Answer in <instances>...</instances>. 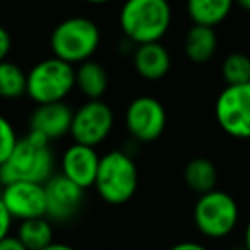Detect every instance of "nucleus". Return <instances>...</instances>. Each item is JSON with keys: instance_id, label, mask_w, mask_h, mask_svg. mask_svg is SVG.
Listing matches in <instances>:
<instances>
[{"instance_id": "16", "label": "nucleus", "mask_w": 250, "mask_h": 250, "mask_svg": "<svg viewBox=\"0 0 250 250\" xmlns=\"http://www.w3.org/2000/svg\"><path fill=\"white\" fill-rule=\"evenodd\" d=\"M233 4L235 0H187L185 9L194 24L214 28L228 18Z\"/></svg>"}, {"instance_id": "21", "label": "nucleus", "mask_w": 250, "mask_h": 250, "mask_svg": "<svg viewBox=\"0 0 250 250\" xmlns=\"http://www.w3.org/2000/svg\"><path fill=\"white\" fill-rule=\"evenodd\" d=\"M221 76L226 86H238L250 83V57L242 52H233L223 60Z\"/></svg>"}, {"instance_id": "18", "label": "nucleus", "mask_w": 250, "mask_h": 250, "mask_svg": "<svg viewBox=\"0 0 250 250\" xmlns=\"http://www.w3.org/2000/svg\"><path fill=\"white\" fill-rule=\"evenodd\" d=\"M184 178L192 192L202 195L214 190L218 184V170L208 158H194L184 170Z\"/></svg>"}, {"instance_id": "33", "label": "nucleus", "mask_w": 250, "mask_h": 250, "mask_svg": "<svg viewBox=\"0 0 250 250\" xmlns=\"http://www.w3.org/2000/svg\"><path fill=\"white\" fill-rule=\"evenodd\" d=\"M0 192H2V185H0Z\"/></svg>"}, {"instance_id": "20", "label": "nucleus", "mask_w": 250, "mask_h": 250, "mask_svg": "<svg viewBox=\"0 0 250 250\" xmlns=\"http://www.w3.org/2000/svg\"><path fill=\"white\" fill-rule=\"evenodd\" d=\"M28 74L14 62H0V98L2 100H19L26 94Z\"/></svg>"}, {"instance_id": "25", "label": "nucleus", "mask_w": 250, "mask_h": 250, "mask_svg": "<svg viewBox=\"0 0 250 250\" xmlns=\"http://www.w3.org/2000/svg\"><path fill=\"white\" fill-rule=\"evenodd\" d=\"M0 250H28L16 235H9L0 242Z\"/></svg>"}, {"instance_id": "4", "label": "nucleus", "mask_w": 250, "mask_h": 250, "mask_svg": "<svg viewBox=\"0 0 250 250\" xmlns=\"http://www.w3.org/2000/svg\"><path fill=\"white\" fill-rule=\"evenodd\" d=\"M139 187V170L136 161L125 151L103 154L98 167L94 188L106 204L122 206L136 195Z\"/></svg>"}, {"instance_id": "13", "label": "nucleus", "mask_w": 250, "mask_h": 250, "mask_svg": "<svg viewBox=\"0 0 250 250\" xmlns=\"http://www.w3.org/2000/svg\"><path fill=\"white\" fill-rule=\"evenodd\" d=\"M101 156L96 147L74 143L63 151L60 158V173L81 188L94 187Z\"/></svg>"}, {"instance_id": "9", "label": "nucleus", "mask_w": 250, "mask_h": 250, "mask_svg": "<svg viewBox=\"0 0 250 250\" xmlns=\"http://www.w3.org/2000/svg\"><path fill=\"white\" fill-rule=\"evenodd\" d=\"M125 127L139 143H153L167 129V110L153 96L132 100L125 111Z\"/></svg>"}, {"instance_id": "29", "label": "nucleus", "mask_w": 250, "mask_h": 250, "mask_svg": "<svg viewBox=\"0 0 250 250\" xmlns=\"http://www.w3.org/2000/svg\"><path fill=\"white\" fill-rule=\"evenodd\" d=\"M235 2L243 9V11L250 12V0H235Z\"/></svg>"}, {"instance_id": "8", "label": "nucleus", "mask_w": 250, "mask_h": 250, "mask_svg": "<svg viewBox=\"0 0 250 250\" xmlns=\"http://www.w3.org/2000/svg\"><path fill=\"white\" fill-rule=\"evenodd\" d=\"M115 125V115L103 100H87L74 110L70 136L74 143L98 147L108 139Z\"/></svg>"}, {"instance_id": "17", "label": "nucleus", "mask_w": 250, "mask_h": 250, "mask_svg": "<svg viewBox=\"0 0 250 250\" xmlns=\"http://www.w3.org/2000/svg\"><path fill=\"white\" fill-rule=\"evenodd\" d=\"M76 87L87 100H101L108 89V72L93 59L76 65Z\"/></svg>"}, {"instance_id": "30", "label": "nucleus", "mask_w": 250, "mask_h": 250, "mask_svg": "<svg viewBox=\"0 0 250 250\" xmlns=\"http://www.w3.org/2000/svg\"><path fill=\"white\" fill-rule=\"evenodd\" d=\"M86 4H93V5H103V4H108L110 0H83Z\"/></svg>"}, {"instance_id": "19", "label": "nucleus", "mask_w": 250, "mask_h": 250, "mask_svg": "<svg viewBox=\"0 0 250 250\" xmlns=\"http://www.w3.org/2000/svg\"><path fill=\"white\" fill-rule=\"evenodd\" d=\"M19 242L28 250H43L53 243V226L48 218H33L19 223Z\"/></svg>"}, {"instance_id": "32", "label": "nucleus", "mask_w": 250, "mask_h": 250, "mask_svg": "<svg viewBox=\"0 0 250 250\" xmlns=\"http://www.w3.org/2000/svg\"><path fill=\"white\" fill-rule=\"evenodd\" d=\"M45 2H53V0H45Z\"/></svg>"}, {"instance_id": "12", "label": "nucleus", "mask_w": 250, "mask_h": 250, "mask_svg": "<svg viewBox=\"0 0 250 250\" xmlns=\"http://www.w3.org/2000/svg\"><path fill=\"white\" fill-rule=\"evenodd\" d=\"M74 110L65 103H46L36 104L29 117V132L43 137L48 143L59 141L70 134Z\"/></svg>"}, {"instance_id": "6", "label": "nucleus", "mask_w": 250, "mask_h": 250, "mask_svg": "<svg viewBox=\"0 0 250 250\" xmlns=\"http://www.w3.org/2000/svg\"><path fill=\"white\" fill-rule=\"evenodd\" d=\"M240 219V209L235 197L223 190L199 195L194 206V223L201 235L212 240L231 235Z\"/></svg>"}, {"instance_id": "22", "label": "nucleus", "mask_w": 250, "mask_h": 250, "mask_svg": "<svg viewBox=\"0 0 250 250\" xmlns=\"http://www.w3.org/2000/svg\"><path fill=\"white\" fill-rule=\"evenodd\" d=\"M18 141L19 137L14 129V125L11 124L9 118H5L4 115H0V167L11 156Z\"/></svg>"}, {"instance_id": "14", "label": "nucleus", "mask_w": 250, "mask_h": 250, "mask_svg": "<svg viewBox=\"0 0 250 250\" xmlns=\"http://www.w3.org/2000/svg\"><path fill=\"white\" fill-rule=\"evenodd\" d=\"M132 63L136 72L146 81H161L171 69V57L170 52L161 45V42L156 43H144L137 45L134 48Z\"/></svg>"}, {"instance_id": "27", "label": "nucleus", "mask_w": 250, "mask_h": 250, "mask_svg": "<svg viewBox=\"0 0 250 250\" xmlns=\"http://www.w3.org/2000/svg\"><path fill=\"white\" fill-rule=\"evenodd\" d=\"M43 250H77V249H74V247L67 245V243L53 242L52 245H48V247H46V249H43Z\"/></svg>"}, {"instance_id": "28", "label": "nucleus", "mask_w": 250, "mask_h": 250, "mask_svg": "<svg viewBox=\"0 0 250 250\" xmlns=\"http://www.w3.org/2000/svg\"><path fill=\"white\" fill-rule=\"evenodd\" d=\"M243 247L245 250H250V221L247 223L245 231H243Z\"/></svg>"}, {"instance_id": "7", "label": "nucleus", "mask_w": 250, "mask_h": 250, "mask_svg": "<svg viewBox=\"0 0 250 250\" xmlns=\"http://www.w3.org/2000/svg\"><path fill=\"white\" fill-rule=\"evenodd\" d=\"M214 117L233 139H250V83L226 86L214 104Z\"/></svg>"}, {"instance_id": "1", "label": "nucleus", "mask_w": 250, "mask_h": 250, "mask_svg": "<svg viewBox=\"0 0 250 250\" xmlns=\"http://www.w3.org/2000/svg\"><path fill=\"white\" fill-rule=\"evenodd\" d=\"M55 175V156L52 143L28 132L19 137L14 151L0 167V185L12 182H35L45 184Z\"/></svg>"}, {"instance_id": "11", "label": "nucleus", "mask_w": 250, "mask_h": 250, "mask_svg": "<svg viewBox=\"0 0 250 250\" xmlns=\"http://www.w3.org/2000/svg\"><path fill=\"white\" fill-rule=\"evenodd\" d=\"M46 218L55 223L70 221L84 204V188L70 182L62 173H55L45 182Z\"/></svg>"}, {"instance_id": "24", "label": "nucleus", "mask_w": 250, "mask_h": 250, "mask_svg": "<svg viewBox=\"0 0 250 250\" xmlns=\"http://www.w3.org/2000/svg\"><path fill=\"white\" fill-rule=\"evenodd\" d=\"M11 46H12V40L9 31L4 28V26H0V62H4L7 60V55L11 52Z\"/></svg>"}, {"instance_id": "10", "label": "nucleus", "mask_w": 250, "mask_h": 250, "mask_svg": "<svg viewBox=\"0 0 250 250\" xmlns=\"http://www.w3.org/2000/svg\"><path fill=\"white\" fill-rule=\"evenodd\" d=\"M0 199L11 212L12 219L26 221L33 218H46V197L43 184L12 182L2 185Z\"/></svg>"}, {"instance_id": "26", "label": "nucleus", "mask_w": 250, "mask_h": 250, "mask_svg": "<svg viewBox=\"0 0 250 250\" xmlns=\"http://www.w3.org/2000/svg\"><path fill=\"white\" fill-rule=\"evenodd\" d=\"M168 250H209V249L202 245V243H197V242H180Z\"/></svg>"}, {"instance_id": "23", "label": "nucleus", "mask_w": 250, "mask_h": 250, "mask_svg": "<svg viewBox=\"0 0 250 250\" xmlns=\"http://www.w3.org/2000/svg\"><path fill=\"white\" fill-rule=\"evenodd\" d=\"M12 221H14V219H12L11 212L7 211L5 204L2 202V199H0V242L11 235Z\"/></svg>"}, {"instance_id": "2", "label": "nucleus", "mask_w": 250, "mask_h": 250, "mask_svg": "<svg viewBox=\"0 0 250 250\" xmlns=\"http://www.w3.org/2000/svg\"><path fill=\"white\" fill-rule=\"evenodd\" d=\"M118 24L136 46L161 42L171 26V5L168 0H125Z\"/></svg>"}, {"instance_id": "31", "label": "nucleus", "mask_w": 250, "mask_h": 250, "mask_svg": "<svg viewBox=\"0 0 250 250\" xmlns=\"http://www.w3.org/2000/svg\"><path fill=\"white\" fill-rule=\"evenodd\" d=\"M231 250H245V247L242 245V247H236V249H231Z\"/></svg>"}, {"instance_id": "15", "label": "nucleus", "mask_w": 250, "mask_h": 250, "mask_svg": "<svg viewBox=\"0 0 250 250\" xmlns=\"http://www.w3.org/2000/svg\"><path fill=\"white\" fill-rule=\"evenodd\" d=\"M184 50L190 62H209L216 55V50H218V35H216L214 28L194 24L185 35Z\"/></svg>"}, {"instance_id": "5", "label": "nucleus", "mask_w": 250, "mask_h": 250, "mask_svg": "<svg viewBox=\"0 0 250 250\" xmlns=\"http://www.w3.org/2000/svg\"><path fill=\"white\" fill-rule=\"evenodd\" d=\"M76 87V67L57 57L35 63L28 72L26 94L36 104L59 103Z\"/></svg>"}, {"instance_id": "3", "label": "nucleus", "mask_w": 250, "mask_h": 250, "mask_svg": "<svg viewBox=\"0 0 250 250\" xmlns=\"http://www.w3.org/2000/svg\"><path fill=\"white\" fill-rule=\"evenodd\" d=\"M101 43V31L98 24L89 18L74 16L67 18L53 28L50 36V48L53 57L79 65L93 59Z\"/></svg>"}]
</instances>
